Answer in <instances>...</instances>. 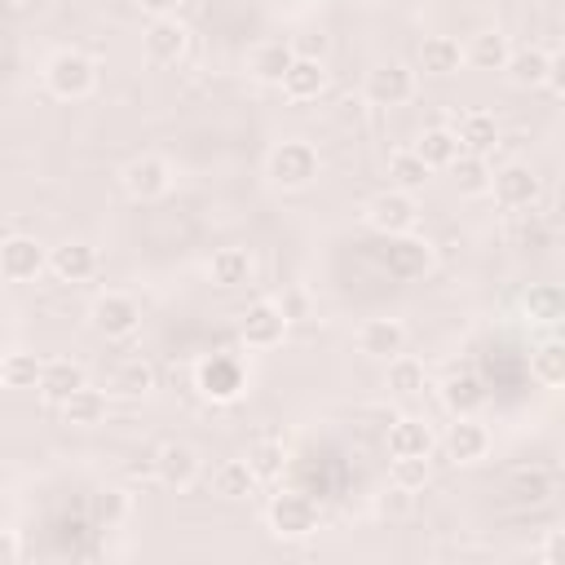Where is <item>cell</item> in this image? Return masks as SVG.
I'll list each match as a JSON object with an SVG mask.
<instances>
[{
	"mask_svg": "<svg viewBox=\"0 0 565 565\" xmlns=\"http://www.w3.org/2000/svg\"><path fill=\"white\" fill-rule=\"evenodd\" d=\"M318 172H322V159H318L313 141H305V137L278 141V146L269 150V159H265V177H269L278 190H309V185L318 181Z\"/></svg>",
	"mask_w": 565,
	"mask_h": 565,
	"instance_id": "cell-1",
	"label": "cell"
},
{
	"mask_svg": "<svg viewBox=\"0 0 565 565\" xmlns=\"http://www.w3.org/2000/svg\"><path fill=\"white\" fill-rule=\"evenodd\" d=\"M44 88L62 102H84L97 88V62L79 49H57L44 62Z\"/></svg>",
	"mask_w": 565,
	"mask_h": 565,
	"instance_id": "cell-2",
	"label": "cell"
},
{
	"mask_svg": "<svg viewBox=\"0 0 565 565\" xmlns=\"http://www.w3.org/2000/svg\"><path fill=\"white\" fill-rule=\"evenodd\" d=\"M194 388H199L207 402H216V406L238 402V397L247 393V366H243V358H238V353H207V358L194 366Z\"/></svg>",
	"mask_w": 565,
	"mask_h": 565,
	"instance_id": "cell-3",
	"label": "cell"
},
{
	"mask_svg": "<svg viewBox=\"0 0 565 565\" xmlns=\"http://www.w3.org/2000/svg\"><path fill=\"white\" fill-rule=\"evenodd\" d=\"M265 521L274 539H309L318 530V503L300 490H278L265 508Z\"/></svg>",
	"mask_w": 565,
	"mask_h": 565,
	"instance_id": "cell-4",
	"label": "cell"
},
{
	"mask_svg": "<svg viewBox=\"0 0 565 565\" xmlns=\"http://www.w3.org/2000/svg\"><path fill=\"white\" fill-rule=\"evenodd\" d=\"M88 327H93L102 340H128V335H137V327H141V305H137L128 291H102V296L88 305Z\"/></svg>",
	"mask_w": 565,
	"mask_h": 565,
	"instance_id": "cell-5",
	"label": "cell"
},
{
	"mask_svg": "<svg viewBox=\"0 0 565 565\" xmlns=\"http://www.w3.org/2000/svg\"><path fill=\"white\" fill-rule=\"evenodd\" d=\"M287 327H291V318H287V309L278 300H252L238 313V340L247 349H278Z\"/></svg>",
	"mask_w": 565,
	"mask_h": 565,
	"instance_id": "cell-6",
	"label": "cell"
},
{
	"mask_svg": "<svg viewBox=\"0 0 565 565\" xmlns=\"http://www.w3.org/2000/svg\"><path fill=\"white\" fill-rule=\"evenodd\" d=\"M415 221H419V203H415V194H406V190H380L371 203H366V225L375 230V234H384V238H393V234H411L415 230Z\"/></svg>",
	"mask_w": 565,
	"mask_h": 565,
	"instance_id": "cell-7",
	"label": "cell"
},
{
	"mask_svg": "<svg viewBox=\"0 0 565 565\" xmlns=\"http://www.w3.org/2000/svg\"><path fill=\"white\" fill-rule=\"evenodd\" d=\"M49 269V247L31 234L0 238V278L4 282H35Z\"/></svg>",
	"mask_w": 565,
	"mask_h": 565,
	"instance_id": "cell-8",
	"label": "cell"
},
{
	"mask_svg": "<svg viewBox=\"0 0 565 565\" xmlns=\"http://www.w3.org/2000/svg\"><path fill=\"white\" fill-rule=\"evenodd\" d=\"M490 194L503 203V207H512V212H521V207H534L539 203V194H543V181H539V172L530 168V163H503V168H494L490 172Z\"/></svg>",
	"mask_w": 565,
	"mask_h": 565,
	"instance_id": "cell-9",
	"label": "cell"
},
{
	"mask_svg": "<svg viewBox=\"0 0 565 565\" xmlns=\"http://www.w3.org/2000/svg\"><path fill=\"white\" fill-rule=\"evenodd\" d=\"M362 97L371 106H406L415 97V71L402 66V62H380L375 71H366Z\"/></svg>",
	"mask_w": 565,
	"mask_h": 565,
	"instance_id": "cell-10",
	"label": "cell"
},
{
	"mask_svg": "<svg viewBox=\"0 0 565 565\" xmlns=\"http://www.w3.org/2000/svg\"><path fill=\"white\" fill-rule=\"evenodd\" d=\"M124 190L137 199V203H150V199H163L172 190V168L168 159L159 154H137L124 163Z\"/></svg>",
	"mask_w": 565,
	"mask_h": 565,
	"instance_id": "cell-11",
	"label": "cell"
},
{
	"mask_svg": "<svg viewBox=\"0 0 565 565\" xmlns=\"http://www.w3.org/2000/svg\"><path fill=\"white\" fill-rule=\"evenodd\" d=\"M199 468H203V459H199V450L190 441H163L154 450V477L168 490H190L199 481Z\"/></svg>",
	"mask_w": 565,
	"mask_h": 565,
	"instance_id": "cell-12",
	"label": "cell"
},
{
	"mask_svg": "<svg viewBox=\"0 0 565 565\" xmlns=\"http://www.w3.org/2000/svg\"><path fill=\"white\" fill-rule=\"evenodd\" d=\"M380 265H384L393 278H402V282L424 278V274L433 269V243H424V238H415V234H393Z\"/></svg>",
	"mask_w": 565,
	"mask_h": 565,
	"instance_id": "cell-13",
	"label": "cell"
},
{
	"mask_svg": "<svg viewBox=\"0 0 565 565\" xmlns=\"http://www.w3.org/2000/svg\"><path fill=\"white\" fill-rule=\"evenodd\" d=\"M441 446H446L450 463H477V459H486V450H490V428H486L477 415H455V424L446 428Z\"/></svg>",
	"mask_w": 565,
	"mask_h": 565,
	"instance_id": "cell-14",
	"label": "cell"
},
{
	"mask_svg": "<svg viewBox=\"0 0 565 565\" xmlns=\"http://www.w3.org/2000/svg\"><path fill=\"white\" fill-rule=\"evenodd\" d=\"M141 44H146V57H150V62L172 66V62L185 57V49H190V31H185V22H177V18H150Z\"/></svg>",
	"mask_w": 565,
	"mask_h": 565,
	"instance_id": "cell-15",
	"label": "cell"
},
{
	"mask_svg": "<svg viewBox=\"0 0 565 565\" xmlns=\"http://www.w3.org/2000/svg\"><path fill=\"white\" fill-rule=\"evenodd\" d=\"M552 62L556 53L543 49V44H525V49H512L508 62H503V75L512 88H543L547 75H552Z\"/></svg>",
	"mask_w": 565,
	"mask_h": 565,
	"instance_id": "cell-16",
	"label": "cell"
},
{
	"mask_svg": "<svg viewBox=\"0 0 565 565\" xmlns=\"http://www.w3.org/2000/svg\"><path fill=\"white\" fill-rule=\"evenodd\" d=\"M49 269L57 282H88L97 274V247L84 238H66L49 252Z\"/></svg>",
	"mask_w": 565,
	"mask_h": 565,
	"instance_id": "cell-17",
	"label": "cell"
},
{
	"mask_svg": "<svg viewBox=\"0 0 565 565\" xmlns=\"http://www.w3.org/2000/svg\"><path fill=\"white\" fill-rule=\"evenodd\" d=\"M406 349V327L397 318H366L358 327V353L375 358V362H388Z\"/></svg>",
	"mask_w": 565,
	"mask_h": 565,
	"instance_id": "cell-18",
	"label": "cell"
},
{
	"mask_svg": "<svg viewBox=\"0 0 565 565\" xmlns=\"http://www.w3.org/2000/svg\"><path fill=\"white\" fill-rule=\"evenodd\" d=\"M278 88H282L291 102H318V97L327 93V66H322V57H300V53H296V62H291L287 75L278 79Z\"/></svg>",
	"mask_w": 565,
	"mask_h": 565,
	"instance_id": "cell-19",
	"label": "cell"
},
{
	"mask_svg": "<svg viewBox=\"0 0 565 565\" xmlns=\"http://www.w3.org/2000/svg\"><path fill=\"white\" fill-rule=\"evenodd\" d=\"M88 384V375H84V366L79 362H71V358H49L44 362V371H40V397L44 402H53V406H62L75 388H84Z\"/></svg>",
	"mask_w": 565,
	"mask_h": 565,
	"instance_id": "cell-20",
	"label": "cell"
},
{
	"mask_svg": "<svg viewBox=\"0 0 565 565\" xmlns=\"http://www.w3.org/2000/svg\"><path fill=\"white\" fill-rule=\"evenodd\" d=\"M433 446H437V437H433L428 419H419V415H397V419L388 424V455H393V459H397V455H433Z\"/></svg>",
	"mask_w": 565,
	"mask_h": 565,
	"instance_id": "cell-21",
	"label": "cell"
},
{
	"mask_svg": "<svg viewBox=\"0 0 565 565\" xmlns=\"http://www.w3.org/2000/svg\"><path fill=\"white\" fill-rule=\"evenodd\" d=\"M508 53H512L508 35H503L499 26H486V31H477V35L463 44V66H472V71H503Z\"/></svg>",
	"mask_w": 565,
	"mask_h": 565,
	"instance_id": "cell-22",
	"label": "cell"
},
{
	"mask_svg": "<svg viewBox=\"0 0 565 565\" xmlns=\"http://www.w3.org/2000/svg\"><path fill=\"white\" fill-rule=\"evenodd\" d=\"M455 137H459V150H468V154H486V159H490V150L499 146V124H494L490 110H468V115H459Z\"/></svg>",
	"mask_w": 565,
	"mask_h": 565,
	"instance_id": "cell-23",
	"label": "cell"
},
{
	"mask_svg": "<svg viewBox=\"0 0 565 565\" xmlns=\"http://www.w3.org/2000/svg\"><path fill=\"white\" fill-rule=\"evenodd\" d=\"M521 313L525 322L534 327H556L565 318V291L556 282H534L525 296H521Z\"/></svg>",
	"mask_w": 565,
	"mask_h": 565,
	"instance_id": "cell-24",
	"label": "cell"
},
{
	"mask_svg": "<svg viewBox=\"0 0 565 565\" xmlns=\"http://www.w3.org/2000/svg\"><path fill=\"white\" fill-rule=\"evenodd\" d=\"M459 66H463V44H459L455 35H428V40L419 44V71H424V75L446 79V75H455Z\"/></svg>",
	"mask_w": 565,
	"mask_h": 565,
	"instance_id": "cell-25",
	"label": "cell"
},
{
	"mask_svg": "<svg viewBox=\"0 0 565 565\" xmlns=\"http://www.w3.org/2000/svg\"><path fill=\"white\" fill-rule=\"evenodd\" d=\"M207 278L221 287V291H234L252 278V252L247 247H216L212 260H207Z\"/></svg>",
	"mask_w": 565,
	"mask_h": 565,
	"instance_id": "cell-26",
	"label": "cell"
},
{
	"mask_svg": "<svg viewBox=\"0 0 565 565\" xmlns=\"http://www.w3.org/2000/svg\"><path fill=\"white\" fill-rule=\"evenodd\" d=\"M450 172V181H455V190L459 194H468V199H477V194H490V159L486 154H468V150H459L455 154V163L446 168Z\"/></svg>",
	"mask_w": 565,
	"mask_h": 565,
	"instance_id": "cell-27",
	"label": "cell"
},
{
	"mask_svg": "<svg viewBox=\"0 0 565 565\" xmlns=\"http://www.w3.org/2000/svg\"><path fill=\"white\" fill-rule=\"evenodd\" d=\"M154 388V366L137 353V358H119L115 366H110V393H119V397H146Z\"/></svg>",
	"mask_w": 565,
	"mask_h": 565,
	"instance_id": "cell-28",
	"label": "cell"
},
{
	"mask_svg": "<svg viewBox=\"0 0 565 565\" xmlns=\"http://www.w3.org/2000/svg\"><path fill=\"white\" fill-rule=\"evenodd\" d=\"M441 402H446L450 415H477L486 406V384L472 371H459L441 384Z\"/></svg>",
	"mask_w": 565,
	"mask_h": 565,
	"instance_id": "cell-29",
	"label": "cell"
},
{
	"mask_svg": "<svg viewBox=\"0 0 565 565\" xmlns=\"http://www.w3.org/2000/svg\"><path fill=\"white\" fill-rule=\"evenodd\" d=\"M291 62H296L291 40H265V44H256V53H252V75H256L260 84H278Z\"/></svg>",
	"mask_w": 565,
	"mask_h": 565,
	"instance_id": "cell-30",
	"label": "cell"
},
{
	"mask_svg": "<svg viewBox=\"0 0 565 565\" xmlns=\"http://www.w3.org/2000/svg\"><path fill=\"white\" fill-rule=\"evenodd\" d=\"M428 168H450L455 163V154H459V137H455V128H446V124H433V128H424L419 132V141L411 146Z\"/></svg>",
	"mask_w": 565,
	"mask_h": 565,
	"instance_id": "cell-31",
	"label": "cell"
},
{
	"mask_svg": "<svg viewBox=\"0 0 565 565\" xmlns=\"http://www.w3.org/2000/svg\"><path fill=\"white\" fill-rule=\"evenodd\" d=\"M256 486H260V481H256V472H252L247 459H221V463L212 468V490H216L221 499H247Z\"/></svg>",
	"mask_w": 565,
	"mask_h": 565,
	"instance_id": "cell-32",
	"label": "cell"
},
{
	"mask_svg": "<svg viewBox=\"0 0 565 565\" xmlns=\"http://www.w3.org/2000/svg\"><path fill=\"white\" fill-rule=\"evenodd\" d=\"M508 494H512L516 503H547V499L556 494V477H552L547 468H539V463L516 468V472L508 477Z\"/></svg>",
	"mask_w": 565,
	"mask_h": 565,
	"instance_id": "cell-33",
	"label": "cell"
},
{
	"mask_svg": "<svg viewBox=\"0 0 565 565\" xmlns=\"http://www.w3.org/2000/svg\"><path fill=\"white\" fill-rule=\"evenodd\" d=\"M530 375L543 384V388H561L565 384V344L556 335H547L543 344H534L530 353Z\"/></svg>",
	"mask_w": 565,
	"mask_h": 565,
	"instance_id": "cell-34",
	"label": "cell"
},
{
	"mask_svg": "<svg viewBox=\"0 0 565 565\" xmlns=\"http://www.w3.org/2000/svg\"><path fill=\"white\" fill-rule=\"evenodd\" d=\"M62 415H66L71 428H97V424L106 419V393L84 384V388H75V393L62 402Z\"/></svg>",
	"mask_w": 565,
	"mask_h": 565,
	"instance_id": "cell-35",
	"label": "cell"
},
{
	"mask_svg": "<svg viewBox=\"0 0 565 565\" xmlns=\"http://www.w3.org/2000/svg\"><path fill=\"white\" fill-rule=\"evenodd\" d=\"M428 172H433V168H428L415 150H393V154H388V185H393V190L419 194L424 181H428Z\"/></svg>",
	"mask_w": 565,
	"mask_h": 565,
	"instance_id": "cell-36",
	"label": "cell"
},
{
	"mask_svg": "<svg viewBox=\"0 0 565 565\" xmlns=\"http://www.w3.org/2000/svg\"><path fill=\"white\" fill-rule=\"evenodd\" d=\"M40 371H44V358L40 353L13 349V353L0 358V384L4 388H35L40 384Z\"/></svg>",
	"mask_w": 565,
	"mask_h": 565,
	"instance_id": "cell-37",
	"label": "cell"
},
{
	"mask_svg": "<svg viewBox=\"0 0 565 565\" xmlns=\"http://www.w3.org/2000/svg\"><path fill=\"white\" fill-rule=\"evenodd\" d=\"M428 477H433V463H428V455H397V459L388 463V481H393L402 494H411V490H424V486H428Z\"/></svg>",
	"mask_w": 565,
	"mask_h": 565,
	"instance_id": "cell-38",
	"label": "cell"
},
{
	"mask_svg": "<svg viewBox=\"0 0 565 565\" xmlns=\"http://www.w3.org/2000/svg\"><path fill=\"white\" fill-rule=\"evenodd\" d=\"M388 388L402 393V397L424 393V362H415V358H406V353L388 358Z\"/></svg>",
	"mask_w": 565,
	"mask_h": 565,
	"instance_id": "cell-39",
	"label": "cell"
},
{
	"mask_svg": "<svg viewBox=\"0 0 565 565\" xmlns=\"http://www.w3.org/2000/svg\"><path fill=\"white\" fill-rule=\"evenodd\" d=\"M247 463H252L256 481H274V477L282 472V463H287V450H282V441H274V437H260V441L247 450Z\"/></svg>",
	"mask_w": 565,
	"mask_h": 565,
	"instance_id": "cell-40",
	"label": "cell"
},
{
	"mask_svg": "<svg viewBox=\"0 0 565 565\" xmlns=\"http://www.w3.org/2000/svg\"><path fill=\"white\" fill-rule=\"evenodd\" d=\"M124 512H128V499H124L119 490H106V494H97V499H93V516H97V521H106V525H115Z\"/></svg>",
	"mask_w": 565,
	"mask_h": 565,
	"instance_id": "cell-41",
	"label": "cell"
},
{
	"mask_svg": "<svg viewBox=\"0 0 565 565\" xmlns=\"http://www.w3.org/2000/svg\"><path fill=\"white\" fill-rule=\"evenodd\" d=\"M22 561V539L13 530H0V565H13Z\"/></svg>",
	"mask_w": 565,
	"mask_h": 565,
	"instance_id": "cell-42",
	"label": "cell"
},
{
	"mask_svg": "<svg viewBox=\"0 0 565 565\" xmlns=\"http://www.w3.org/2000/svg\"><path fill=\"white\" fill-rule=\"evenodd\" d=\"M141 4V13H150V18H177V4L181 0H137Z\"/></svg>",
	"mask_w": 565,
	"mask_h": 565,
	"instance_id": "cell-43",
	"label": "cell"
},
{
	"mask_svg": "<svg viewBox=\"0 0 565 565\" xmlns=\"http://www.w3.org/2000/svg\"><path fill=\"white\" fill-rule=\"evenodd\" d=\"M539 556H543V565H556V556H561V530H547V539H543Z\"/></svg>",
	"mask_w": 565,
	"mask_h": 565,
	"instance_id": "cell-44",
	"label": "cell"
}]
</instances>
